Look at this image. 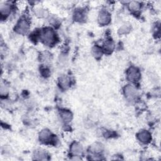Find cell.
I'll list each match as a JSON object with an SVG mask.
<instances>
[{"label":"cell","mask_w":161,"mask_h":161,"mask_svg":"<svg viewBox=\"0 0 161 161\" xmlns=\"http://www.w3.org/2000/svg\"><path fill=\"white\" fill-rule=\"evenodd\" d=\"M42 39L46 44L51 45L55 40V34L52 28H46L42 34Z\"/></svg>","instance_id":"6da1fadb"},{"label":"cell","mask_w":161,"mask_h":161,"mask_svg":"<svg viewBox=\"0 0 161 161\" xmlns=\"http://www.w3.org/2000/svg\"><path fill=\"white\" fill-rule=\"evenodd\" d=\"M140 71L137 68L135 67H131L127 71V79L132 82L137 81L140 79Z\"/></svg>","instance_id":"7a4b0ae2"},{"label":"cell","mask_w":161,"mask_h":161,"mask_svg":"<svg viewBox=\"0 0 161 161\" xmlns=\"http://www.w3.org/2000/svg\"><path fill=\"white\" fill-rule=\"evenodd\" d=\"M29 28V25L25 20H20L15 27V31L20 34H25Z\"/></svg>","instance_id":"3957f363"},{"label":"cell","mask_w":161,"mask_h":161,"mask_svg":"<svg viewBox=\"0 0 161 161\" xmlns=\"http://www.w3.org/2000/svg\"><path fill=\"white\" fill-rule=\"evenodd\" d=\"M124 94L125 96L129 99H133L138 95L137 88L132 85H127L124 88Z\"/></svg>","instance_id":"277c9868"},{"label":"cell","mask_w":161,"mask_h":161,"mask_svg":"<svg viewBox=\"0 0 161 161\" xmlns=\"http://www.w3.org/2000/svg\"><path fill=\"white\" fill-rule=\"evenodd\" d=\"M111 20L110 14L107 11H101L98 16V21L100 25H105L108 24Z\"/></svg>","instance_id":"5b68a950"},{"label":"cell","mask_w":161,"mask_h":161,"mask_svg":"<svg viewBox=\"0 0 161 161\" xmlns=\"http://www.w3.org/2000/svg\"><path fill=\"white\" fill-rule=\"evenodd\" d=\"M137 137L139 140L144 144L148 143L152 139L151 133L146 130L140 132L137 134Z\"/></svg>","instance_id":"8992f818"},{"label":"cell","mask_w":161,"mask_h":161,"mask_svg":"<svg viewBox=\"0 0 161 161\" xmlns=\"http://www.w3.org/2000/svg\"><path fill=\"white\" fill-rule=\"evenodd\" d=\"M51 137H52V133L47 129L42 130L39 134L40 140H41V142H47L49 141L51 139Z\"/></svg>","instance_id":"52a82bcc"},{"label":"cell","mask_w":161,"mask_h":161,"mask_svg":"<svg viewBox=\"0 0 161 161\" xmlns=\"http://www.w3.org/2000/svg\"><path fill=\"white\" fill-rule=\"evenodd\" d=\"M71 152L74 155L78 156V155L82 154L83 149V147L81 146V145H80L79 143L74 142L71 145Z\"/></svg>","instance_id":"ba28073f"},{"label":"cell","mask_w":161,"mask_h":161,"mask_svg":"<svg viewBox=\"0 0 161 161\" xmlns=\"http://www.w3.org/2000/svg\"><path fill=\"white\" fill-rule=\"evenodd\" d=\"M71 80L67 76H62L59 79V85L63 89H67L70 86Z\"/></svg>","instance_id":"9c48e42d"},{"label":"cell","mask_w":161,"mask_h":161,"mask_svg":"<svg viewBox=\"0 0 161 161\" xmlns=\"http://www.w3.org/2000/svg\"><path fill=\"white\" fill-rule=\"evenodd\" d=\"M61 117L64 122L69 123L72 120L73 114L70 111H69L67 110H64L61 113Z\"/></svg>","instance_id":"30bf717a"},{"label":"cell","mask_w":161,"mask_h":161,"mask_svg":"<svg viewBox=\"0 0 161 161\" xmlns=\"http://www.w3.org/2000/svg\"><path fill=\"white\" fill-rule=\"evenodd\" d=\"M140 4L138 2H132L130 3L129 7L132 11H137L140 9Z\"/></svg>","instance_id":"8fae6325"},{"label":"cell","mask_w":161,"mask_h":161,"mask_svg":"<svg viewBox=\"0 0 161 161\" xmlns=\"http://www.w3.org/2000/svg\"><path fill=\"white\" fill-rule=\"evenodd\" d=\"M130 30H131V25L130 24H126L120 28L118 32L120 34H126L128 33Z\"/></svg>","instance_id":"7c38bea8"},{"label":"cell","mask_w":161,"mask_h":161,"mask_svg":"<svg viewBox=\"0 0 161 161\" xmlns=\"http://www.w3.org/2000/svg\"><path fill=\"white\" fill-rule=\"evenodd\" d=\"M92 149H93V151L95 152L99 153L103 151V149H104V146H103V145L102 144L95 143L93 145V147H92Z\"/></svg>","instance_id":"4fadbf2b"},{"label":"cell","mask_w":161,"mask_h":161,"mask_svg":"<svg viewBox=\"0 0 161 161\" xmlns=\"http://www.w3.org/2000/svg\"><path fill=\"white\" fill-rule=\"evenodd\" d=\"M0 10H1V13L2 15H7L10 12V7L8 5H2L1 8H0Z\"/></svg>","instance_id":"5bb4252c"},{"label":"cell","mask_w":161,"mask_h":161,"mask_svg":"<svg viewBox=\"0 0 161 161\" xmlns=\"http://www.w3.org/2000/svg\"><path fill=\"white\" fill-rule=\"evenodd\" d=\"M114 49V44L111 41H108L105 44V50L107 52H111Z\"/></svg>","instance_id":"9a60e30c"},{"label":"cell","mask_w":161,"mask_h":161,"mask_svg":"<svg viewBox=\"0 0 161 161\" xmlns=\"http://www.w3.org/2000/svg\"><path fill=\"white\" fill-rule=\"evenodd\" d=\"M36 13L37 16H38L39 17H43L46 15H47V12H46V11L45 9H42V8L37 9L36 11Z\"/></svg>","instance_id":"2e32d148"},{"label":"cell","mask_w":161,"mask_h":161,"mask_svg":"<svg viewBox=\"0 0 161 161\" xmlns=\"http://www.w3.org/2000/svg\"><path fill=\"white\" fill-rule=\"evenodd\" d=\"M74 19L76 21H81L83 19V14L80 11H76L74 14Z\"/></svg>","instance_id":"e0dca14e"},{"label":"cell","mask_w":161,"mask_h":161,"mask_svg":"<svg viewBox=\"0 0 161 161\" xmlns=\"http://www.w3.org/2000/svg\"><path fill=\"white\" fill-rule=\"evenodd\" d=\"M93 55L95 56H96V57L101 56V54H102L101 50L100 49H99L98 47H94L93 49Z\"/></svg>","instance_id":"ac0fdd59"}]
</instances>
